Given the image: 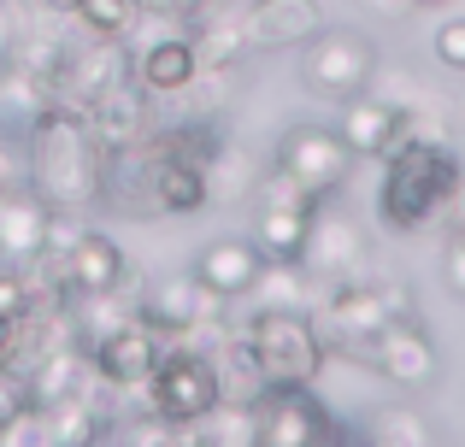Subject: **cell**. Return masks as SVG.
Listing matches in <instances>:
<instances>
[{
    "label": "cell",
    "instance_id": "cell-12",
    "mask_svg": "<svg viewBox=\"0 0 465 447\" xmlns=\"http://www.w3.org/2000/svg\"><path fill=\"white\" fill-rule=\"evenodd\" d=\"M365 359H371V371L383 383H395V389H424V383L436 377V365H442V354H436L430 330L419 324V312H412V318H389L383 330L371 335Z\"/></svg>",
    "mask_w": 465,
    "mask_h": 447
},
{
    "label": "cell",
    "instance_id": "cell-34",
    "mask_svg": "<svg viewBox=\"0 0 465 447\" xmlns=\"http://www.w3.org/2000/svg\"><path fill=\"white\" fill-rule=\"evenodd\" d=\"M12 183H24V171H18V160H12V148H6V136H0V195H6Z\"/></svg>",
    "mask_w": 465,
    "mask_h": 447
},
{
    "label": "cell",
    "instance_id": "cell-19",
    "mask_svg": "<svg viewBox=\"0 0 465 447\" xmlns=\"http://www.w3.org/2000/svg\"><path fill=\"white\" fill-rule=\"evenodd\" d=\"M183 24H189V42H194V53H201V65H242V59L253 53L248 6H236V0H206V6H194Z\"/></svg>",
    "mask_w": 465,
    "mask_h": 447
},
{
    "label": "cell",
    "instance_id": "cell-23",
    "mask_svg": "<svg viewBox=\"0 0 465 447\" xmlns=\"http://www.w3.org/2000/svg\"><path fill=\"white\" fill-rule=\"evenodd\" d=\"M260 271H265V253L253 248L248 236L206 241L201 259H194V277H201V283L213 288V295H224V300H242L253 283H260Z\"/></svg>",
    "mask_w": 465,
    "mask_h": 447
},
{
    "label": "cell",
    "instance_id": "cell-36",
    "mask_svg": "<svg viewBox=\"0 0 465 447\" xmlns=\"http://www.w3.org/2000/svg\"><path fill=\"white\" fill-rule=\"evenodd\" d=\"M12 354H18V324L0 318V365H12Z\"/></svg>",
    "mask_w": 465,
    "mask_h": 447
},
{
    "label": "cell",
    "instance_id": "cell-20",
    "mask_svg": "<svg viewBox=\"0 0 465 447\" xmlns=\"http://www.w3.org/2000/svg\"><path fill=\"white\" fill-rule=\"evenodd\" d=\"M401 112L407 101H389V94H348L341 101V141L353 148V160H383L389 148H401Z\"/></svg>",
    "mask_w": 465,
    "mask_h": 447
},
{
    "label": "cell",
    "instance_id": "cell-35",
    "mask_svg": "<svg viewBox=\"0 0 465 447\" xmlns=\"http://www.w3.org/2000/svg\"><path fill=\"white\" fill-rule=\"evenodd\" d=\"M136 6H148V12H183V18H189V12L206 6V0H136Z\"/></svg>",
    "mask_w": 465,
    "mask_h": 447
},
{
    "label": "cell",
    "instance_id": "cell-6",
    "mask_svg": "<svg viewBox=\"0 0 465 447\" xmlns=\"http://www.w3.org/2000/svg\"><path fill=\"white\" fill-rule=\"evenodd\" d=\"M371 77H377V47L360 30L324 24L301 47V83H307V94H318V101H348V94L371 89Z\"/></svg>",
    "mask_w": 465,
    "mask_h": 447
},
{
    "label": "cell",
    "instance_id": "cell-8",
    "mask_svg": "<svg viewBox=\"0 0 465 447\" xmlns=\"http://www.w3.org/2000/svg\"><path fill=\"white\" fill-rule=\"evenodd\" d=\"M272 165H283L307 195L336 200L341 183H348V171H353V148L341 141V130H330V124H289L283 136H277Z\"/></svg>",
    "mask_w": 465,
    "mask_h": 447
},
{
    "label": "cell",
    "instance_id": "cell-30",
    "mask_svg": "<svg viewBox=\"0 0 465 447\" xmlns=\"http://www.w3.org/2000/svg\"><path fill=\"white\" fill-rule=\"evenodd\" d=\"M30 306H35L30 271H24V265H0V318H6V324H18Z\"/></svg>",
    "mask_w": 465,
    "mask_h": 447
},
{
    "label": "cell",
    "instance_id": "cell-22",
    "mask_svg": "<svg viewBox=\"0 0 465 447\" xmlns=\"http://www.w3.org/2000/svg\"><path fill=\"white\" fill-rule=\"evenodd\" d=\"M324 30L318 0H253L248 6V35L253 53H277V47H307Z\"/></svg>",
    "mask_w": 465,
    "mask_h": 447
},
{
    "label": "cell",
    "instance_id": "cell-18",
    "mask_svg": "<svg viewBox=\"0 0 465 447\" xmlns=\"http://www.w3.org/2000/svg\"><path fill=\"white\" fill-rule=\"evenodd\" d=\"M148 207L165 219H194V212L213 207V183H206L201 160H183V153H153L148 148Z\"/></svg>",
    "mask_w": 465,
    "mask_h": 447
},
{
    "label": "cell",
    "instance_id": "cell-2",
    "mask_svg": "<svg viewBox=\"0 0 465 447\" xmlns=\"http://www.w3.org/2000/svg\"><path fill=\"white\" fill-rule=\"evenodd\" d=\"M465 177V160L448 141H401L383 153V183H377V224L389 236H419L448 212Z\"/></svg>",
    "mask_w": 465,
    "mask_h": 447
},
{
    "label": "cell",
    "instance_id": "cell-29",
    "mask_svg": "<svg viewBox=\"0 0 465 447\" xmlns=\"http://www.w3.org/2000/svg\"><path fill=\"white\" fill-rule=\"evenodd\" d=\"M136 0H83L77 6V24L94 35H130V24H136Z\"/></svg>",
    "mask_w": 465,
    "mask_h": 447
},
{
    "label": "cell",
    "instance_id": "cell-37",
    "mask_svg": "<svg viewBox=\"0 0 465 447\" xmlns=\"http://www.w3.org/2000/svg\"><path fill=\"white\" fill-rule=\"evenodd\" d=\"M365 6H377L383 18H407V12H412V0H365Z\"/></svg>",
    "mask_w": 465,
    "mask_h": 447
},
{
    "label": "cell",
    "instance_id": "cell-39",
    "mask_svg": "<svg viewBox=\"0 0 465 447\" xmlns=\"http://www.w3.org/2000/svg\"><path fill=\"white\" fill-rule=\"evenodd\" d=\"M42 6H47V12H59V18H77L83 0H42Z\"/></svg>",
    "mask_w": 465,
    "mask_h": 447
},
{
    "label": "cell",
    "instance_id": "cell-1",
    "mask_svg": "<svg viewBox=\"0 0 465 447\" xmlns=\"http://www.w3.org/2000/svg\"><path fill=\"white\" fill-rule=\"evenodd\" d=\"M30 183L54 200L59 212H77V207H94L101 200V183H106V148L101 136L89 130V118L77 106H47L42 118L30 124Z\"/></svg>",
    "mask_w": 465,
    "mask_h": 447
},
{
    "label": "cell",
    "instance_id": "cell-27",
    "mask_svg": "<svg viewBox=\"0 0 465 447\" xmlns=\"http://www.w3.org/2000/svg\"><path fill=\"white\" fill-rule=\"evenodd\" d=\"M360 442H377V447H424V442H436V430L424 424L412 406H377L371 424L360 430Z\"/></svg>",
    "mask_w": 465,
    "mask_h": 447
},
{
    "label": "cell",
    "instance_id": "cell-31",
    "mask_svg": "<svg viewBox=\"0 0 465 447\" xmlns=\"http://www.w3.org/2000/svg\"><path fill=\"white\" fill-rule=\"evenodd\" d=\"M436 59H442L448 71H465V18L436 24Z\"/></svg>",
    "mask_w": 465,
    "mask_h": 447
},
{
    "label": "cell",
    "instance_id": "cell-33",
    "mask_svg": "<svg viewBox=\"0 0 465 447\" xmlns=\"http://www.w3.org/2000/svg\"><path fill=\"white\" fill-rule=\"evenodd\" d=\"M24 406H30V383H24L12 365H0V424H6L12 413H24Z\"/></svg>",
    "mask_w": 465,
    "mask_h": 447
},
{
    "label": "cell",
    "instance_id": "cell-16",
    "mask_svg": "<svg viewBox=\"0 0 465 447\" xmlns=\"http://www.w3.org/2000/svg\"><path fill=\"white\" fill-rule=\"evenodd\" d=\"M54 219H59V207L35 183H12L0 195V265H30L42 253Z\"/></svg>",
    "mask_w": 465,
    "mask_h": 447
},
{
    "label": "cell",
    "instance_id": "cell-17",
    "mask_svg": "<svg viewBox=\"0 0 465 447\" xmlns=\"http://www.w3.org/2000/svg\"><path fill=\"white\" fill-rule=\"evenodd\" d=\"M130 71H136V83L153 94V101H177V94H189L194 71H201V53H194V42H189V24L171 30V35L142 42L136 53H130Z\"/></svg>",
    "mask_w": 465,
    "mask_h": 447
},
{
    "label": "cell",
    "instance_id": "cell-32",
    "mask_svg": "<svg viewBox=\"0 0 465 447\" xmlns=\"http://www.w3.org/2000/svg\"><path fill=\"white\" fill-rule=\"evenodd\" d=\"M442 277H448V288L465 300V224L448 229V248H442Z\"/></svg>",
    "mask_w": 465,
    "mask_h": 447
},
{
    "label": "cell",
    "instance_id": "cell-14",
    "mask_svg": "<svg viewBox=\"0 0 465 447\" xmlns=\"http://www.w3.org/2000/svg\"><path fill=\"white\" fill-rule=\"evenodd\" d=\"M83 118H89V130L101 136V148H106V153L136 148V141H148V136H153V94L142 89L136 71H130V77L106 83V89L94 94L89 106H83Z\"/></svg>",
    "mask_w": 465,
    "mask_h": 447
},
{
    "label": "cell",
    "instance_id": "cell-13",
    "mask_svg": "<svg viewBox=\"0 0 465 447\" xmlns=\"http://www.w3.org/2000/svg\"><path fill=\"white\" fill-rule=\"evenodd\" d=\"M159 354H165V342H159V330L142 324V318H124V324H113L106 335L89 342L94 377H101L106 389H142L148 371L159 365Z\"/></svg>",
    "mask_w": 465,
    "mask_h": 447
},
{
    "label": "cell",
    "instance_id": "cell-26",
    "mask_svg": "<svg viewBox=\"0 0 465 447\" xmlns=\"http://www.w3.org/2000/svg\"><path fill=\"white\" fill-rule=\"evenodd\" d=\"M194 442H218V447H260V418L253 401H218L206 413V424L194 430Z\"/></svg>",
    "mask_w": 465,
    "mask_h": 447
},
{
    "label": "cell",
    "instance_id": "cell-10",
    "mask_svg": "<svg viewBox=\"0 0 465 447\" xmlns=\"http://www.w3.org/2000/svg\"><path fill=\"white\" fill-rule=\"evenodd\" d=\"M136 318L153 324L159 342H189V335L213 330L224 318V295H213L194 271L189 277H159L148 295L136 300Z\"/></svg>",
    "mask_w": 465,
    "mask_h": 447
},
{
    "label": "cell",
    "instance_id": "cell-25",
    "mask_svg": "<svg viewBox=\"0 0 465 447\" xmlns=\"http://www.w3.org/2000/svg\"><path fill=\"white\" fill-rule=\"evenodd\" d=\"M213 365H218V389H224V401H260L265 371H260V359H253L248 335H230V342L213 354Z\"/></svg>",
    "mask_w": 465,
    "mask_h": 447
},
{
    "label": "cell",
    "instance_id": "cell-28",
    "mask_svg": "<svg viewBox=\"0 0 465 447\" xmlns=\"http://www.w3.org/2000/svg\"><path fill=\"white\" fill-rule=\"evenodd\" d=\"M206 183H213V195L236 200V195H253V183H260V171H253V160L236 148V141H218V153L206 160Z\"/></svg>",
    "mask_w": 465,
    "mask_h": 447
},
{
    "label": "cell",
    "instance_id": "cell-15",
    "mask_svg": "<svg viewBox=\"0 0 465 447\" xmlns=\"http://www.w3.org/2000/svg\"><path fill=\"white\" fill-rule=\"evenodd\" d=\"M59 277H65V295H106V288L136 283L124 248H118L106 229H77L65 259H59Z\"/></svg>",
    "mask_w": 465,
    "mask_h": 447
},
{
    "label": "cell",
    "instance_id": "cell-21",
    "mask_svg": "<svg viewBox=\"0 0 465 447\" xmlns=\"http://www.w3.org/2000/svg\"><path fill=\"white\" fill-rule=\"evenodd\" d=\"M47 106H54V77L24 65L18 53H0V136H30Z\"/></svg>",
    "mask_w": 465,
    "mask_h": 447
},
{
    "label": "cell",
    "instance_id": "cell-40",
    "mask_svg": "<svg viewBox=\"0 0 465 447\" xmlns=\"http://www.w3.org/2000/svg\"><path fill=\"white\" fill-rule=\"evenodd\" d=\"M436 6H454V0H412V12H436Z\"/></svg>",
    "mask_w": 465,
    "mask_h": 447
},
{
    "label": "cell",
    "instance_id": "cell-5",
    "mask_svg": "<svg viewBox=\"0 0 465 447\" xmlns=\"http://www.w3.org/2000/svg\"><path fill=\"white\" fill-rule=\"evenodd\" d=\"M253 418H260V447H330V442H360L353 430L336 424V413L318 401L312 383H265L260 401H253Z\"/></svg>",
    "mask_w": 465,
    "mask_h": 447
},
{
    "label": "cell",
    "instance_id": "cell-7",
    "mask_svg": "<svg viewBox=\"0 0 465 447\" xmlns=\"http://www.w3.org/2000/svg\"><path fill=\"white\" fill-rule=\"evenodd\" d=\"M312 324H318V342L341 347V354L365 359L371 335L389 324V300H383V277H353V283H330L324 306H312Z\"/></svg>",
    "mask_w": 465,
    "mask_h": 447
},
{
    "label": "cell",
    "instance_id": "cell-9",
    "mask_svg": "<svg viewBox=\"0 0 465 447\" xmlns=\"http://www.w3.org/2000/svg\"><path fill=\"white\" fill-rule=\"evenodd\" d=\"M301 265H307V277H324V283L371 277V236L360 229V219H353L348 207L318 200V207H312V229H307V248H301Z\"/></svg>",
    "mask_w": 465,
    "mask_h": 447
},
{
    "label": "cell",
    "instance_id": "cell-4",
    "mask_svg": "<svg viewBox=\"0 0 465 447\" xmlns=\"http://www.w3.org/2000/svg\"><path fill=\"white\" fill-rule=\"evenodd\" d=\"M242 335H248L265 383H318V371H324V342H318L312 312L260 306L242 324Z\"/></svg>",
    "mask_w": 465,
    "mask_h": 447
},
{
    "label": "cell",
    "instance_id": "cell-24",
    "mask_svg": "<svg viewBox=\"0 0 465 447\" xmlns=\"http://www.w3.org/2000/svg\"><path fill=\"white\" fill-rule=\"evenodd\" d=\"M42 413V447H83V442H106L113 424L106 413L94 406V389L89 394H65L54 406H35Z\"/></svg>",
    "mask_w": 465,
    "mask_h": 447
},
{
    "label": "cell",
    "instance_id": "cell-11",
    "mask_svg": "<svg viewBox=\"0 0 465 447\" xmlns=\"http://www.w3.org/2000/svg\"><path fill=\"white\" fill-rule=\"evenodd\" d=\"M118 77H130V47H124V35H94L89 30V42H65V47H59L54 101L83 112V106H89L106 83H118Z\"/></svg>",
    "mask_w": 465,
    "mask_h": 447
},
{
    "label": "cell",
    "instance_id": "cell-3",
    "mask_svg": "<svg viewBox=\"0 0 465 447\" xmlns=\"http://www.w3.org/2000/svg\"><path fill=\"white\" fill-rule=\"evenodd\" d=\"M142 394H148V413L171 418V424H183V430H201L206 413L224 401L213 354H201V347H189V342H165V354H159V365L148 371Z\"/></svg>",
    "mask_w": 465,
    "mask_h": 447
},
{
    "label": "cell",
    "instance_id": "cell-38",
    "mask_svg": "<svg viewBox=\"0 0 465 447\" xmlns=\"http://www.w3.org/2000/svg\"><path fill=\"white\" fill-rule=\"evenodd\" d=\"M448 219L465 224V177H460V189H454V200H448Z\"/></svg>",
    "mask_w": 465,
    "mask_h": 447
}]
</instances>
